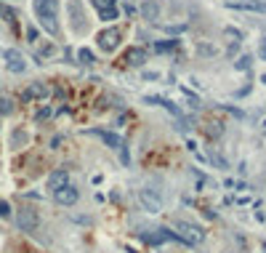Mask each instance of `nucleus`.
<instances>
[{"label": "nucleus", "mask_w": 266, "mask_h": 253, "mask_svg": "<svg viewBox=\"0 0 266 253\" xmlns=\"http://www.w3.org/2000/svg\"><path fill=\"white\" fill-rule=\"evenodd\" d=\"M37 22L48 35H59V0H35Z\"/></svg>", "instance_id": "obj_1"}, {"label": "nucleus", "mask_w": 266, "mask_h": 253, "mask_svg": "<svg viewBox=\"0 0 266 253\" xmlns=\"http://www.w3.org/2000/svg\"><path fill=\"white\" fill-rule=\"evenodd\" d=\"M173 235H176V240L189 242V245H197V242L205 240L203 227H197V224H189V221H173Z\"/></svg>", "instance_id": "obj_2"}, {"label": "nucleus", "mask_w": 266, "mask_h": 253, "mask_svg": "<svg viewBox=\"0 0 266 253\" xmlns=\"http://www.w3.org/2000/svg\"><path fill=\"white\" fill-rule=\"evenodd\" d=\"M139 203H141V208L149 211V213L163 211V195H160V189H152V186H144V189L139 192Z\"/></svg>", "instance_id": "obj_3"}, {"label": "nucleus", "mask_w": 266, "mask_h": 253, "mask_svg": "<svg viewBox=\"0 0 266 253\" xmlns=\"http://www.w3.org/2000/svg\"><path fill=\"white\" fill-rule=\"evenodd\" d=\"M37 224H40V216H37L35 208H22L16 213V227L22 232H35Z\"/></svg>", "instance_id": "obj_4"}, {"label": "nucleus", "mask_w": 266, "mask_h": 253, "mask_svg": "<svg viewBox=\"0 0 266 253\" xmlns=\"http://www.w3.org/2000/svg\"><path fill=\"white\" fill-rule=\"evenodd\" d=\"M120 30L117 27H109V30H104V32H99V37H96V43H99V48L101 51H107V53H112L120 45Z\"/></svg>", "instance_id": "obj_5"}, {"label": "nucleus", "mask_w": 266, "mask_h": 253, "mask_svg": "<svg viewBox=\"0 0 266 253\" xmlns=\"http://www.w3.org/2000/svg\"><path fill=\"white\" fill-rule=\"evenodd\" d=\"M3 59H6V67H8V72H16V75H22V72L27 70V61H24V56L19 53L16 48H8V51H3Z\"/></svg>", "instance_id": "obj_6"}, {"label": "nucleus", "mask_w": 266, "mask_h": 253, "mask_svg": "<svg viewBox=\"0 0 266 253\" xmlns=\"http://www.w3.org/2000/svg\"><path fill=\"white\" fill-rule=\"evenodd\" d=\"M78 198H80V195H78V189H75L72 184H66V186H61V189L53 192V200L59 203V205H75V203H78Z\"/></svg>", "instance_id": "obj_7"}, {"label": "nucleus", "mask_w": 266, "mask_h": 253, "mask_svg": "<svg viewBox=\"0 0 266 253\" xmlns=\"http://www.w3.org/2000/svg\"><path fill=\"white\" fill-rule=\"evenodd\" d=\"M70 184V173L64 171V168H56V171L48 176V189L56 192V189H61V186Z\"/></svg>", "instance_id": "obj_8"}, {"label": "nucleus", "mask_w": 266, "mask_h": 253, "mask_svg": "<svg viewBox=\"0 0 266 253\" xmlns=\"http://www.w3.org/2000/svg\"><path fill=\"white\" fill-rule=\"evenodd\" d=\"M122 61L130 64V67H141V64L147 61V51L144 48H128L125 56H122Z\"/></svg>", "instance_id": "obj_9"}, {"label": "nucleus", "mask_w": 266, "mask_h": 253, "mask_svg": "<svg viewBox=\"0 0 266 253\" xmlns=\"http://www.w3.org/2000/svg\"><path fill=\"white\" fill-rule=\"evenodd\" d=\"M45 96H48V88H45L43 83H32V86L22 93V99H24V101H32V99H45Z\"/></svg>", "instance_id": "obj_10"}, {"label": "nucleus", "mask_w": 266, "mask_h": 253, "mask_svg": "<svg viewBox=\"0 0 266 253\" xmlns=\"http://www.w3.org/2000/svg\"><path fill=\"white\" fill-rule=\"evenodd\" d=\"M165 240H176V235L170 229H157L155 235H144V242H149V245H160Z\"/></svg>", "instance_id": "obj_11"}, {"label": "nucleus", "mask_w": 266, "mask_h": 253, "mask_svg": "<svg viewBox=\"0 0 266 253\" xmlns=\"http://www.w3.org/2000/svg\"><path fill=\"white\" fill-rule=\"evenodd\" d=\"M93 134L101 136L112 149H122V147H125V144H122V136H120V134H112V131H93Z\"/></svg>", "instance_id": "obj_12"}, {"label": "nucleus", "mask_w": 266, "mask_h": 253, "mask_svg": "<svg viewBox=\"0 0 266 253\" xmlns=\"http://www.w3.org/2000/svg\"><path fill=\"white\" fill-rule=\"evenodd\" d=\"M141 16H144L147 22H155V19L160 16V6L155 3V0H147V3H141Z\"/></svg>", "instance_id": "obj_13"}, {"label": "nucleus", "mask_w": 266, "mask_h": 253, "mask_svg": "<svg viewBox=\"0 0 266 253\" xmlns=\"http://www.w3.org/2000/svg\"><path fill=\"white\" fill-rule=\"evenodd\" d=\"M70 11H72V27H75V32H83L85 30V27H83V22H80V0H70Z\"/></svg>", "instance_id": "obj_14"}, {"label": "nucleus", "mask_w": 266, "mask_h": 253, "mask_svg": "<svg viewBox=\"0 0 266 253\" xmlns=\"http://www.w3.org/2000/svg\"><path fill=\"white\" fill-rule=\"evenodd\" d=\"M226 8H242V11L266 14V3H226Z\"/></svg>", "instance_id": "obj_15"}, {"label": "nucleus", "mask_w": 266, "mask_h": 253, "mask_svg": "<svg viewBox=\"0 0 266 253\" xmlns=\"http://www.w3.org/2000/svg\"><path fill=\"white\" fill-rule=\"evenodd\" d=\"M250 61H253V56H250V53H245V56H240V59H237V64H234V70H240V72H245V70H250Z\"/></svg>", "instance_id": "obj_16"}, {"label": "nucleus", "mask_w": 266, "mask_h": 253, "mask_svg": "<svg viewBox=\"0 0 266 253\" xmlns=\"http://www.w3.org/2000/svg\"><path fill=\"white\" fill-rule=\"evenodd\" d=\"M30 142V136H27V131H14V136H11V144L19 147V144H27Z\"/></svg>", "instance_id": "obj_17"}, {"label": "nucleus", "mask_w": 266, "mask_h": 253, "mask_svg": "<svg viewBox=\"0 0 266 253\" xmlns=\"http://www.w3.org/2000/svg\"><path fill=\"white\" fill-rule=\"evenodd\" d=\"M176 45H178V40H163V43H155V51L165 53V51H173Z\"/></svg>", "instance_id": "obj_18"}, {"label": "nucleus", "mask_w": 266, "mask_h": 253, "mask_svg": "<svg viewBox=\"0 0 266 253\" xmlns=\"http://www.w3.org/2000/svg\"><path fill=\"white\" fill-rule=\"evenodd\" d=\"M101 19H104V22H115V19H117V8L115 6H112V8H101Z\"/></svg>", "instance_id": "obj_19"}, {"label": "nucleus", "mask_w": 266, "mask_h": 253, "mask_svg": "<svg viewBox=\"0 0 266 253\" xmlns=\"http://www.w3.org/2000/svg\"><path fill=\"white\" fill-rule=\"evenodd\" d=\"M0 16H3V19H6L8 24H16V11H11V8L0 6Z\"/></svg>", "instance_id": "obj_20"}, {"label": "nucleus", "mask_w": 266, "mask_h": 253, "mask_svg": "<svg viewBox=\"0 0 266 253\" xmlns=\"http://www.w3.org/2000/svg\"><path fill=\"white\" fill-rule=\"evenodd\" d=\"M78 59H80V64H93V61H96L88 48H80V51H78Z\"/></svg>", "instance_id": "obj_21"}, {"label": "nucleus", "mask_w": 266, "mask_h": 253, "mask_svg": "<svg viewBox=\"0 0 266 253\" xmlns=\"http://www.w3.org/2000/svg\"><path fill=\"white\" fill-rule=\"evenodd\" d=\"M14 112V101L11 99H0V115H11Z\"/></svg>", "instance_id": "obj_22"}, {"label": "nucleus", "mask_w": 266, "mask_h": 253, "mask_svg": "<svg viewBox=\"0 0 266 253\" xmlns=\"http://www.w3.org/2000/svg\"><path fill=\"white\" fill-rule=\"evenodd\" d=\"M224 134V128H221V123H211V125H208V136H211V139H218V136H221Z\"/></svg>", "instance_id": "obj_23"}, {"label": "nucleus", "mask_w": 266, "mask_h": 253, "mask_svg": "<svg viewBox=\"0 0 266 253\" xmlns=\"http://www.w3.org/2000/svg\"><path fill=\"white\" fill-rule=\"evenodd\" d=\"M93 6L101 11V8H112V6H115V0H93Z\"/></svg>", "instance_id": "obj_24"}, {"label": "nucleus", "mask_w": 266, "mask_h": 253, "mask_svg": "<svg viewBox=\"0 0 266 253\" xmlns=\"http://www.w3.org/2000/svg\"><path fill=\"white\" fill-rule=\"evenodd\" d=\"M45 117H51V109H48V107L37 112V117H35V120H37V123H40V120H45Z\"/></svg>", "instance_id": "obj_25"}, {"label": "nucleus", "mask_w": 266, "mask_h": 253, "mask_svg": "<svg viewBox=\"0 0 266 253\" xmlns=\"http://www.w3.org/2000/svg\"><path fill=\"white\" fill-rule=\"evenodd\" d=\"M8 213H11V205H8V203H0V216H8Z\"/></svg>", "instance_id": "obj_26"}, {"label": "nucleus", "mask_w": 266, "mask_h": 253, "mask_svg": "<svg viewBox=\"0 0 266 253\" xmlns=\"http://www.w3.org/2000/svg\"><path fill=\"white\" fill-rule=\"evenodd\" d=\"M27 37H30V40H32V43L37 40V30H35V27H30V30H27Z\"/></svg>", "instance_id": "obj_27"}, {"label": "nucleus", "mask_w": 266, "mask_h": 253, "mask_svg": "<svg viewBox=\"0 0 266 253\" xmlns=\"http://www.w3.org/2000/svg\"><path fill=\"white\" fill-rule=\"evenodd\" d=\"M258 56L266 61V40H261V48H258Z\"/></svg>", "instance_id": "obj_28"}, {"label": "nucleus", "mask_w": 266, "mask_h": 253, "mask_svg": "<svg viewBox=\"0 0 266 253\" xmlns=\"http://www.w3.org/2000/svg\"><path fill=\"white\" fill-rule=\"evenodd\" d=\"M144 78H147V80H157L160 75H157V72H144Z\"/></svg>", "instance_id": "obj_29"}]
</instances>
